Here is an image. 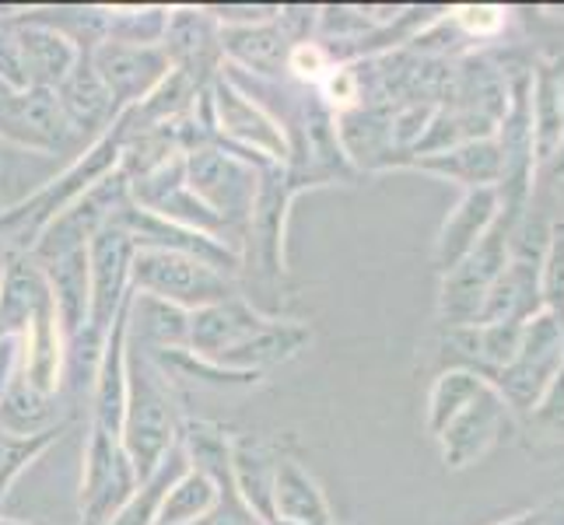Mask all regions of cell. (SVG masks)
Masks as SVG:
<instances>
[{
	"label": "cell",
	"mask_w": 564,
	"mask_h": 525,
	"mask_svg": "<svg viewBox=\"0 0 564 525\" xmlns=\"http://www.w3.org/2000/svg\"><path fill=\"white\" fill-rule=\"evenodd\" d=\"M50 305L53 295L43 266L29 252H4V270H0V337H18Z\"/></svg>",
	"instance_id": "cell-9"
},
{
	"label": "cell",
	"mask_w": 564,
	"mask_h": 525,
	"mask_svg": "<svg viewBox=\"0 0 564 525\" xmlns=\"http://www.w3.org/2000/svg\"><path fill=\"white\" fill-rule=\"evenodd\" d=\"M112 225L123 231V236L133 242V249H162V252H183V256L200 260L221 274L236 277L242 270V256L236 245H228L214 236H204V231H193L183 225H172L159 214H151L144 207H138L133 200H127L120 210L112 214Z\"/></svg>",
	"instance_id": "cell-5"
},
{
	"label": "cell",
	"mask_w": 564,
	"mask_h": 525,
	"mask_svg": "<svg viewBox=\"0 0 564 525\" xmlns=\"http://www.w3.org/2000/svg\"><path fill=\"white\" fill-rule=\"evenodd\" d=\"M0 81L14 91H25V67H22V43H18V22L11 11H0Z\"/></svg>",
	"instance_id": "cell-22"
},
{
	"label": "cell",
	"mask_w": 564,
	"mask_h": 525,
	"mask_svg": "<svg viewBox=\"0 0 564 525\" xmlns=\"http://www.w3.org/2000/svg\"><path fill=\"white\" fill-rule=\"evenodd\" d=\"M183 411L172 393V379L162 372L141 343L127 340V414L123 449L138 480H148L162 459L180 445Z\"/></svg>",
	"instance_id": "cell-2"
},
{
	"label": "cell",
	"mask_w": 564,
	"mask_h": 525,
	"mask_svg": "<svg viewBox=\"0 0 564 525\" xmlns=\"http://www.w3.org/2000/svg\"><path fill=\"white\" fill-rule=\"evenodd\" d=\"M456 18L470 32H495L501 25V11L498 8H459Z\"/></svg>",
	"instance_id": "cell-25"
},
{
	"label": "cell",
	"mask_w": 564,
	"mask_h": 525,
	"mask_svg": "<svg viewBox=\"0 0 564 525\" xmlns=\"http://www.w3.org/2000/svg\"><path fill=\"white\" fill-rule=\"evenodd\" d=\"M127 340L141 343L151 354L159 350H186L189 347V313L151 295H130L127 313Z\"/></svg>",
	"instance_id": "cell-16"
},
{
	"label": "cell",
	"mask_w": 564,
	"mask_h": 525,
	"mask_svg": "<svg viewBox=\"0 0 564 525\" xmlns=\"http://www.w3.org/2000/svg\"><path fill=\"white\" fill-rule=\"evenodd\" d=\"M14 22H18V43H22V67L29 88L56 91L67 81V74L77 67V61H82V53L88 50H77V43H70L64 32L29 22L22 11L14 14Z\"/></svg>",
	"instance_id": "cell-10"
},
{
	"label": "cell",
	"mask_w": 564,
	"mask_h": 525,
	"mask_svg": "<svg viewBox=\"0 0 564 525\" xmlns=\"http://www.w3.org/2000/svg\"><path fill=\"white\" fill-rule=\"evenodd\" d=\"M319 85H323V95H326V99L334 102L337 109L351 106V102L358 99V81H355V74H351V70H329Z\"/></svg>",
	"instance_id": "cell-24"
},
{
	"label": "cell",
	"mask_w": 564,
	"mask_h": 525,
	"mask_svg": "<svg viewBox=\"0 0 564 525\" xmlns=\"http://www.w3.org/2000/svg\"><path fill=\"white\" fill-rule=\"evenodd\" d=\"M186 470H189V459H186V452L176 445V449H172L162 459L159 470H154L148 480L138 483V491H133L123 508L109 518V525H154V522H159L165 494L172 491V483H176Z\"/></svg>",
	"instance_id": "cell-18"
},
{
	"label": "cell",
	"mask_w": 564,
	"mask_h": 525,
	"mask_svg": "<svg viewBox=\"0 0 564 525\" xmlns=\"http://www.w3.org/2000/svg\"><path fill=\"white\" fill-rule=\"evenodd\" d=\"M123 141H127V123H123V116H116V123L102 133V138H95L82 158L70 162L56 179L39 186L32 197L18 200L14 207L0 210V249L32 252L39 236H43L64 210H70L88 189H95L120 168Z\"/></svg>",
	"instance_id": "cell-1"
},
{
	"label": "cell",
	"mask_w": 564,
	"mask_h": 525,
	"mask_svg": "<svg viewBox=\"0 0 564 525\" xmlns=\"http://www.w3.org/2000/svg\"><path fill=\"white\" fill-rule=\"evenodd\" d=\"M281 14V11H278ZM291 35L278 22L263 25H242V29H221V53L231 56V67H239L263 81H281L291 53Z\"/></svg>",
	"instance_id": "cell-13"
},
{
	"label": "cell",
	"mask_w": 564,
	"mask_h": 525,
	"mask_svg": "<svg viewBox=\"0 0 564 525\" xmlns=\"http://www.w3.org/2000/svg\"><path fill=\"white\" fill-rule=\"evenodd\" d=\"M70 424L64 414V396H43L18 375V368L0 385V427L11 435H43L53 427Z\"/></svg>",
	"instance_id": "cell-17"
},
{
	"label": "cell",
	"mask_w": 564,
	"mask_h": 525,
	"mask_svg": "<svg viewBox=\"0 0 564 525\" xmlns=\"http://www.w3.org/2000/svg\"><path fill=\"white\" fill-rule=\"evenodd\" d=\"M130 291L138 295L162 298L169 305H180L186 313L218 305L236 298V281L221 270H214L183 252H162V249H138L130 263Z\"/></svg>",
	"instance_id": "cell-3"
},
{
	"label": "cell",
	"mask_w": 564,
	"mask_h": 525,
	"mask_svg": "<svg viewBox=\"0 0 564 525\" xmlns=\"http://www.w3.org/2000/svg\"><path fill=\"white\" fill-rule=\"evenodd\" d=\"M267 322L270 316H263L260 308H252L242 295L197 308V313H189V350L214 361L218 354H225V350L249 340Z\"/></svg>",
	"instance_id": "cell-11"
},
{
	"label": "cell",
	"mask_w": 564,
	"mask_h": 525,
	"mask_svg": "<svg viewBox=\"0 0 564 525\" xmlns=\"http://www.w3.org/2000/svg\"><path fill=\"white\" fill-rule=\"evenodd\" d=\"M165 53L172 70L186 74L189 81L207 88L221 74V25L207 8H176L169 14Z\"/></svg>",
	"instance_id": "cell-8"
},
{
	"label": "cell",
	"mask_w": 564,
	"mask_h": 525,
	"mask_svg": "<svg viewBox=\"0 0 564 525\" xmlns=\"http://www.w3.org/2000/svg\"><path fill=\"white\" fill-rule=\"evenodd\" d=\"M102 14H106V39L109 43L162 46L172 11L169 8H102Z\"/></svg>",
	"instance_id": "cell-21"
},
{
	"label": "cell",
	"mask_w": 564,
	"mask_h": 525,
	"mask_svg": "<svg viewBox=\"0 0 564 525\" xmlns=\"http://www.w3.org/2000/svg\"><path fill=\"white\" fill-rule=\"evenodd\" d=\"M91 67L99 74V81L112 95V102L120 112L141 106L148 95L159 88L172 61L165 46H130V43H99L91 50Z\"/></svg>",
	"instance_id": "cell-7"
},
{
	"label": "cell",
	"mask_w": 564,
	"mask_h": 525,
	"mask_svg": "<svg viewBox=\"0 0 564 525\" xmlns=\"http://www.w3.org/2000/svg\"><path fill=\"white\" fill-rule=\"evenodd\" d=\"M305 343H308V329L305 326L270 319L249 340H242L239 347H231V350H225V354L214 358V364L228 368V372H242V375L263 379V372L291 361Z\"/></svg>",
	"instance_id": "cell-14"
},
{
	"label": "cell",
	"mask_w": 564,
	"mask_h": 525,
	"mask_svg": "<svg viewBox=\"0 0 564 525\" xmlns=\"http://www.w3.org/2000/svg\"><path fill=\"white\" fill-rule=\"evenodd\" d=\"M39 266H43L50 284L61 333L70 343L88 322V249H70L64 256H53Z\"/></svg>",
	"instance_id": "cell-15"
},
{
	"label": "cell",
	"mask_w": 564,
	"mask_h": 525,
	"mask_svg": "<svg viewBox=\"0 0 564 525\" xmlns=\"http://www.w3.org/2000/svg\"><path fill=\"white\" fill-rule=\"evenodd\" d=\"M284 70H291V74H295L299 77V81H323V77L329 74V70H334V67H329V53L319 46V43H308V39H305V43H295V46H291V53H288V67Z\"/></svg>",
	"instance_id": "cell-23"
},
{
	"label": "cell",
	"mask_w": 564,
	"mask_h": 525,
	"mask_svg": "<svg viewBox=\"0 0 564 525\" xmlns=\"http://www.w3.org/2000/svg\"><path fill=\"white\" fill-rule=\"evenodd\" d=\"M67 431H70V424H61V427H53V431L25 438V435H11L0 427V508H4V501L11 497L18 477H22L35 459H43Z\"/></svg>",
	"instance_id": "cell-20"
},
{
	"label": "cell",
	"mask_w": 564,
	"mask_h": 525,
	"mask_svg": "<svg viewBox=\"0 0 564 525\" xmlns=\"http://www.w3.org/2000/svg\"><path fill=\"white\" fill-rule=\"evenodd\" d=\"M218 497H221L218 483H214L207 473L193 470V466H189V470L176 483H172V491L165 494L159 522H154V525H197L214 512Z\"/></svg>",
	"instance_id": "cell-19"
},
{
	"label": "cell",
	"mask_w": 564,
	"mask_h": 525,
	"mask_svg": "<svg viewBox=\"0 0 564 525\" xmlns=\"http://www.w3.org/2000/svg\"><path fill=\"white\" fill-rule=\"evenodd\" d=\"M56 102H61L67 123L74 127L77 138H102V133L116 123V109L112 95L99 81V74L91 67V53H82L77 67L67 74V81L53 91Z\"/></svg>",
	"instance_id": "cell-12"
},
{
	"label": "cell",
	"mask_w": 564,
	"mask_h": 525,
	"mask_svg": "<svg viewBox=\"0 0 564 525\" xmlns=\"http://www.w3.org/2000/svg\"><path fill=\"white\" fill-rule=\"evenodd\" d=\"M0 141L35 154H61L74 141H82L67 123V116L53 91H11L0 102Z\"/></svg>",
	"instance_id": "cell-6"
},
{
	"label": "cell",
	"mask_w": 564,
	"mask_h": 525,
	"mask_svg": "<svg viewBox=\"0 0 564 525\" xmlns=\"http://www.w3.org/2000/svg\"><path fill=\"white\" fill-rule=\"evenodd\" d=\"M138 483L141 480L133 473L123 438L88 427L82 491H77V515H82V522L77 525H109V518L138 491Z\"/></svg>",
	"instance_id": "cell-4"
}]
</instances>
